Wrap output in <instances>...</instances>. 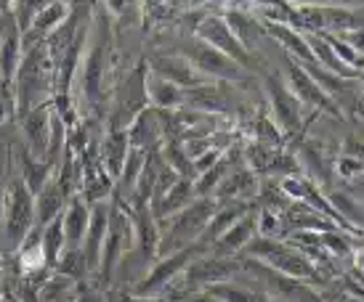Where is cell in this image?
Masks as SVG:
<instances>
[{
  "instance_id": "obj_1",
  "label": "cell",
  "mask_w": 364,
  "mask_h": 302,
  "mask_svg": "<svg viewBox=\"0 0 364 302\" xmlns=\"http://www.w3.org/2000/svg\"><path fill=\"white\" fill-rule=\"evenodd\" d=\"M24 53H21L19 69L14 74L11 82V99H14V111L24 117L30 109L46 106V101L51 99L53 88H56V69L53 61L46 50V43L32 45L24 43Z\"/></svg>"
},
{
  "instance_id": "obj_2",
  "label": "cell",
  "mask_w": 364,
  "mask_h": 302,
  "mask_svg": "<svg viewBox=\"0 0 364 302\" xmlns=\"http://www.w3.org/2000/svg\"><path fill=\"white\" fill-rule=\"evenodd\" d=\"M218 210V201L208 196V199H194L186 204L181 212H176L173 218L160 223V247H157V257L173 255L178 250H186L203 239L205 228L210 218Z\"/></svg>"
},
{
  "instance_id": "obj_3",
  "label": "cell",
  "mask_w": 364,
  "mask_h": 302,
  "mask_svg": "<svg viewBox=\"0 0 364 302\" xmlns=\"http://www.w3.org/2000/svg\"><path fill=\"white\" fill-rule=\"evenodd\" d=\"M0 225L6 242L19 250V244L27 239V233L35 228V194L21 183L19 175H11L3 196V210H0Z\"/></svg>"
},
{
  "instance_id": "obj_4",
  "label": "cell",
  "mask_w": 364,
  "mask_h": 302,
  "mask_svg": "<svg viewBox=\"0 0 364 302\" xmlns=\"http://www.w3.org/2000/svg\"><path fill=\"white\" fill-rule=\"evenodd\" d=\"M245 255L250 260L261 262L272 271H279L284 276H293V279H314L316 271H314V262L306 257L304 252H298L293 244H284L279 239H263V236H255L253 242L245 247Z\"/></svg>"
},
{
  "instance_id": "obj_5",
  "label": "cell",
  "mask_w": 364,
  "mask_h": 302,
  "mask_svg": "<svg viewBox=\"0 0 364 302\" xmlns=\"http://www.w3.org/2000/svg\"><path fill=\"white\" fill-rule=\"evenodd\" d=\"M205 252H208V244L197 242V244H192V247H186V250H178V252H173V255L157 257L152 265V271L146 273L144 281L136 286V294H139V297H154V294L165 292V289L189 268V262H194L200 255H205Z\"/></svg>"
},
{
  "instance_id": "obj_6",
  "label": "cell",
  "mask_w": 364,
  "mask_h": 302,
  "mask_svg": "<svg viewBox=\"0 0 364 302\" xmlns=\"http://www.w3.org/2000/svg\"><path fill=\"white\" fill-rule=\"evenodd\" d=\"M133 247H136V231H133L131 212L125 210V207H117L112 201L109 228H107V239H104L102 247V262H99V271H102L104 281H109L114 268L120 265V260Z\"/></svg>"
},
{
  "instance_id": "obj_7",
  "label": "cell",
  "mask_w": 364,
  "mask_h": 302,
  "mask_svg": "<svg viewBox=\"0 0 364 302\" xmlns=\"http://www.w3.org/2000/svg\"><path fill=\"white\" fill-rule=\"evenodd\" d=\"M181 56L203 74L205 80H218V82H242L245 80V69L237 64V61H232L229 56H223L221 50L210 48L208 43L197 40V38L183 45Z\"/></svg>"
},
{
  "instance_id": "obj_8",
  "label": "cell",
  "mask_w": 364,
  "mask_h": 302,
  "mask_svg": "<svg viewBox=\"0 0 364 302\" xmlns=\"http://www.w3.org/2000/svg\"><path fill=\"white\" fill-rule=\"evenodd\" d=\"M266 96H269V111L272 122L279 128V133H295L304 125V104L295 99L293 91L279 72H272L266 77Z\"/></svg>"
},
{
  "instance_id": "obj_9",
  "label": "cell",
  "mask_w": 364,
  "mask_h": 302,
  "mask_svg": "<svg viewBox=\"0 0 364 302\" xmlns=\"http://www.w3.org/2000/svg\"><path fill=\"white\" fill-rule=\"evenodd\" d=\"M194 38H197V40H203V43H208L210 48L221 50L223 56H229L232 61H237L242 69H250V67H253V56H250V50L245 48L242 43L234 38V32L229 30L226 19H223V16H218V13L205 16V19L197 24Z\"/></svg>"
},
{
  "instance_id": "obj_10",
  "label": "cell",
  "mask_w": 364,
  "mask_h": 302,
  "mask_svg": "<svg viewBox=\"0 0 364 302\" xmlns=\"http://www.w3.org/2000/svg\"><path fill=\"white\" fill-rule=\"evenodd\" d=\"M284 82H287V88L293 91V96L304 106H309V109H322V111H330V114H341L338 111V106H335L333 96H327V93L322 91V85L314 80L311 74H309V69H306L304 64H298V61H287V74H284Z\"/></svg>"
},
{
  "instance_id": "obj_11",
  "label": "cell",
  "mask_w": 364,
  "mask_h": 302,
  "mask_svg": "<svg viewBox=\"0 0 364 302\" xmlns=\"http://www.w3.org/2000/svg\"><path fill=\"white\" fill-rule=\"evenodd\" d=\"M250 271L266 284V289L277 297L279 302H322V297L314 292L311 284H306L304 279H293V276H284L279 271H272L261 262L250 260Z\"/></svg>"
},
{
  "instance_id": "obj_12",
  "label": "cell",
  "mask_w": 364,
  "mask_h": 302,
  "mask_svg": "<svg viewBox=\"0 0 364 302\" xmlns=\"http://www.w3.org/2000/svg\"><path fill=\"white\" fill-rule=\"evenodd\" d=\"M240 271V265L229 257H208V255H200L194 262H189V268L181 273L183 276V289L186 292H194V289H208L213 284H223L229 281L234 273Z\"/></svg>"
},
{
  "instance_id": "obj_13",
  "label": "cell",
  "mask_w": 364,
  "mask_h": 302,
  "mask_svg": "<svg viewBox=\"0 0 364 302\" xmlns=\"http://www.w3.org/2000/svg\"><path fill=\"white\" fill-rule=\"evenodd\" d=\"M104 69H107V35L91 38V43L85 40V50H82L80 67H77L82 80V93H85L88 104H96L102 99Z\"/></svg>"
},
{
  "instance_id": "obj_14",
  "label": "cell",
  "mask_w": 364,
  "mask_h": 302,
  "mask_svg": "<svg viewBox=\"0 0 364 302\" xmlns=\"http://www.w3.org/2000/svg\"><path fill=\"white\" fill-rule=\"evenodd\" d=\"M109 215H112V201H96L91 204V220H88V231L82 239V257L88 262V271H96L102 262V247L107 239V228H109Z\"/></svg>"
},
{
  "instance_id": "obj_15",
  "label": "cell",
  "mask_w": 364,
  "mask_h": 302,
  "mask_svg": "<svg viewBox=\"0 0 364 302\" xmlns=\"http://www.w3.org/2000/svg\"><path fill=\"white\" fill-rule=\"evenodd\" d=\"M51 117L53 109L48 104L38 106V109H30L21 117V133H24V141H27V151L35 160L46 162L48 143H51Z\"/></svg>"
},
{
  "instance_id": "obj_16",
  "label": "cell",
  "mask_w": 364,
  "mask_h": 302,
  "mask_svg": "<svg viewBox=\"0 0 364 302\" xmlns=\"http://www.w3.org/2000/svg\"><path fill=\"white\" fill-rule=\"evenodd\" d=\"M128 133V143L131 149L141 151H154L160 149V143L165 141V122L157 109H144L131 120V125L125 128Z\"/></svg>"
},
{
  "instance_id": "obj_17",
  "label": "cell",
  "mask_w": 364,
  "mask_h": 302,
  "mask_svg": "<svg viewBox=\"0 0 364 302\" xmlns=\"http://www.w3.org/2000/svg\"><path fill=\"white\" fill-rule=\"evenodd\" d=\"M146 67H149V72L160 74L162 80L173 82V85H178L183 91H186V88H194V85H203V82H210V80H205L203 74L194 69L181 53H178V56H152V59L146 61Z\"/></svg>"
},
{
  "instance_id": "obj_18",
  "label": "cell",
  "mask_w": 364,
  "mask_h": 302,
  "mask_svg": "<svg viewBox=\"0 0 364 302\" xmlns=\"http://www.w3.org/2000/svg\"><path fill=\"white\" fill-rule=\"evenodd\" d=\"M88 220H91V204L82 199L80 194H75L67 199V207L61 212V228H64V239H67V250H80L85 231H88Z\"/></svg>"
},
{
  "instance_id": "obj_19",
  "label": "cell",
  "mask_w": 364,
  "mask_h": 302,
  "mask_svg": "<svg viewBox=\"0 0 364 302\" xmlns=\"http://www.w3.org/2000/svg\"><path fill=\"white\" fill-rule=\"evenodd\" d=\"M261 24H263V35H269V38H274V40L279 43V45L290 53L293 61L304 64V67H314V64H316L311 48H309V43H306L304 32L293 30L290 24H279V21H261Z\"/></svg>"
},
{
  "instance_id": "obj_20",
  "label": "cell",
  "mask_w": 364,
  "mask_h": 302,
  "mask_svg": "<svg viewBox=\"0 0 364 302\" xmlns=\"http://www.w3.org/2000/svg\"><path fill=\"white\" fill-rule=\"evenodd\" d=\"M194 199H197V196H194V181L192 178H178L162 196L149 201V210H152L154 220L162 223V220H168V218H173L176 212H181L183 207L192 204Z\"/></svg>"
},
{
  "instance_id": "obj_21",
  "label": "cell",
  "mask_w": 364,
  "mask_h": 302,
  "mask_svg": "<svg viewBox=\"0 0 364 302\" xmlns=\"http://www.w3.org/2000/svg\"><path fill=\"white\" fill-rule=\"evenodd\" d=\"M183 106L186 109L197 111V114H226L229 111V99L221 91V85H213V82H203V85H194L183 91Z\"/></svg>"
},
{
  "instance_id": "obj_22",
  "label": "cell",
  "mask_w": 364,
  "mask_h": 302,
  "mask_svg": "<svg viewBox=\"0 0 364 302\" xmlns=\"http://www.w3.org/2000/svg\"><path fill=\"white\" fill-rule=\"evenodd\" d=\"M133 231H136V247L144 252L146 260H157V247H160V223L154 220L149 204H133L131 212Z\"/></svg>"
},
{
  "instance_id": "obj_23",
  "label": "cell",
  "mask_w": 364,
  "mask_h": 302,
  "mask_svg": "<svg viewBox=\"0 0 364 302\" xmlns=\"http://www.w3.org/2000/svg\"><path fill=\"white\" fill-rule=\"evenodd\" d=\"M21 53H24V38L21 30L16 27V21H9V27L0 38V85L11 91L14 74L19 69Z\"/></svg>"
},
{
  "instance_id": "obj_24",
  "label": "cell",
  "mask_w": 364,
  "mask_h": 302,
  "mask_svg": "<svg viewBox=\"0 0 364 302\" xmlns=\"http://www.w3.org/2000/svg\"><path fill=\"white\" fill-rule=\"evenodd\" d=\"M253 239H255V215H242L232 228H226L213 242V252H215V257H234V255H240Z\"/></svg>"
},
{
  "instance_id": "obj_25",
  "label": "cell",
  "mask_w": 364,
  "mask_h": 302,
  "mask_svg": "<svg viewBox=\"0 0 364 302\" xmlns=\"http://www.w3.org/2000/svg\"><path fill=\"white\" fill-rule=\"evenodd\" d=\"M128 151H131V143H128L125 128H112V130L104 135L102 146H99V162H102V167L107 170V175H109L112 181L120 178Z\"/></svg>"
},
{
  "instance_id": "obj_26",
  "label": "cell",
  "mask_w": 364,
  "mask_h": 302,
  "mask_svg": "<svg viewBox=\"0 0 364 302\" xmlns=\"http://www.w3.org/2000/svg\"><path fill=\"white\" fill-rule=\"evenodd\" d=\"M146 61L139 64V69H133V74L128 80L122 82V91H120V109L117 114H125V120L131 125V120L139 114V111L146 109ZM125 125V128H128Z\"/></svg>"
},
{
  "instance_id": "obj_27",
  "label": "cell",
  "mask_w": 364,
  "mask_h": 302,
  "mask_svg": "<svg viewBox=\"0 0 364 302\" xmlns=\"http://www.w3.org/2000/svg\"><path fill=\"white\" fill-rule=\"evenodd\" d=\"M258 191V178H255L253 170L247 167H240V170L226 172V178L221 181V186L215 189L213 199L215 201H247L250 196H255Z\"/></svg>"
},
{
  "instance_id": "obj_28",
  "label": "cell",
  "mask_w": 364,
  "mask_h": 302,
  "mask_svg": "<svg viewBox=\"0 0 364 302\" xmlns=\"http://www.w3.org/2000/svg\"><path fill=\"white\" fill-rule=\"evenodd\" d=\"M64 207H67V196H64V191L59 189L56 178L51 175L48 183L35 194V225L43 228V225H48L51 220L61 218Z\"/></svg>"
},
{
  "instance_id": "obj_29",
  "label": "cell",
  "mask_w": 364,
  "mask_h": 302,
  "mask_svg": "<svg viewBox=\"0 0 364 302\" xmlns=\"http://www.w3.org/2000/svg\"><path fill=\"white\" fill-rule=\"evenodd\" d=\"M146 101L157 111H173L183 106V88L162 80L160 74L149 72V67H146Z\"/></svg>"
},
{
  "instance_id": "obj_30",
  "label": "cell",
  "mask_w": 364,
  "mask_h": 302,
  "mask_svg": "<svg viewBox=\"0 0 364 302\" xmlns=\"http://www.w3.org/2000/svg\"><path fill=\"white\" fill-rule=\"evenodd\" d=\"M70 13H72V6L67 0H51L48 6H43V9L35 13L30 30L24 32L21 38H35V35H38V38H46V35L56 30Z\"/></svg>"
},
{
  "instance_id": "obj_31",
  "label": "cell",
  "mask_w": 364,
  "mask_h": 302,
  "mask_svg": "<svg viewBox=\"0 0 364 302\" xmlns=\"http://www.w3.org/2000/svg\"><path fill=\"white\" fill-rule=\"evenodd\" d=\"M53 170H56V164L53 162H43V160H35L30 151L21 149L19 151V175L21 183L30 189L32 194H38L48 183V178L53 175Z\"/></svg>"
},
{
  "instance_id": "obj_32",
  "label": "cell",
  "mask_w": 364,
  "mask_h": 302,
  "mask_svg": "<svg viewBox=\"0 0 364 302\" xmlns=\"http://www.w3.org/2000/svg\"><path fill=\"white\" fill-rule=\"evenodd\" d=\"M242 215H247V204H245V201H229V204H221V201H218V210H215V215L210 218V223H208V228H205L200 242L213 244L226 228H232Z\"/></svg>"
},
{
  "instance_id": "obj_33",
  "label": "cell",
  "mask_w": 364,
  "mask_h": 302,
  "mask_svg": "<svg viewBox=\"0 0 364 302\" xmlns=\"http://www.w3.org/2000/svg\"><path fill=\"white\" fill-rule=\"evenodd\" d=\"M223 19L229 24V30L234 32V38L242 43L247 50L263 38V24L255 16H250L247 11H226Z\"/></svg>"
},
{
  "instance_id": "obj_34",
  "label": "cell",
  "mask_w": 364,
  "mask_h": 302,
  "mask_svg": "<svg viewBox=\"0 0 364 302\" xmlns=\"http://www.w3.org/2000/svg\"><path fill=\"white\" fill-rule=\"evenodd\" d=\"M77 297V281L70 276H53L38 289V302H75Z\"/></svg>"
},
{
  "instance_id": "obj_35",
  "label": "cell",
  "mask_w": 364,
  "mask_h": 302,
  "mask_svg": "<svg viewBox=\"0 0 364 302\" xmlns=\"http://www.w3.org/2000/svg\"><path fill=\"white\" fill-rule=\"evenodd\" d=\"M41 244H43V252H46V262H48V265H56L61 255L67 252V239H64L61 218L51 220L48 225H43L41 228Z\"/></svg>"
},
{
  "instance_id": "obj_36",
  "label": "cell",
  "mask_w": 364,
  "mask_h": 302,
  "mask_svg": "<svg viewBox=\"0 0 364 302\" xmlns=\"http://www.w3.org/2000/svg\"><path fill=\"white\" fill-rule=\"evenodd\" d=\"M226 172H229V160L221 157V162H215L210 170H205L203 175L194 178V196H197V199H208V196H213L215 189L221 186V181L226 178Z\"/></svg>"
},
{
  "instance_id": "obj_37",
  "label": "cell",
  "mask_w": 364,
  "mask_h": 302,
  "mask_svg": "<svg viewBox=\"0 0 364 302\" xmlns=\"http://www.w3.org/2000/svg\"><path fill=\"white\" fill-rule=\"evenodd\" d=\"M146 157H149V151H141V149H131V151H128V157H125V164H122L120 178H117V186H120L122 191L133 194V189H136V181H139V175H141L144 164H146Z\"/></svg>"
},
{
  "instance_id": "obj_38",
  "label": "cell",
  "mask_w": 364,
  "mask_h": 302,
  "mask_svg": "<svg viewBox=\"0 0 364 302\" xmlns=\"http://www.w3.org/2000/svg\"><path fill=\"white\" fill-rule=\"evenodd\" d=\"M208 292L218 302H261L258 294H253L250 289H242V286H237L232 281L213 284V286H208Z\"/></svg>"
},
{
  "instance_id": "obj_39",
  "label": "cell",
  "mask_w": 364,
  "mask_h": 302,
  "mask_svg": "<svg viewBox=\"0 0 364 302\" xmlns=\"http://www.w3.org/2000/svg\"><path fill=\"white\" fill-rule=\"evenodd\" d=\"M333 172L338 178H343V181L359 178V175H364V160H359L354 154H341L333 162Z\"/></svg>"
},
{
  "instance_id": "obj_40",
  "label": "cell",
  "mask_w": 364,
  "mask_h": 302,
  "mask_svg": "<svg viewBox=\"0 0 364 302\" xmlns=\"http://www.w3.org/2000/svg\"><path fill=\"white\" fill-rule=\"evenodd\" d=\"M282 228V220H279V215L277 210H261L255 215V233L263 236V239H277V233Z\"/></svg>"
},
{
  "instance_id": "obj_41",
  "label": "cell",
  "mask_w": 364,
  "mask_h": 302,
  "mask_svg": "<svg viewBox=\"0 0 364 302\" xmlns=\"http://www.w3.org/2000/svg\"><path fill=\"white\" fill-rule=\"evenodd\" d=\"M104 9L114 19H131L139 13V0H104Z\"/></svg>"
},
{
  "instance_id": "obj_42",
  "label": "cell",
  "mask_w": 364,
  "mask_h": 302,
  "mask_svg": "<svg viewBox=\"0 0 364 302\" xmlns=\"http://www.w3.org/2000/svg\"><path fill=\"white\" fill-rule=\"evenodd\" d=\"M221 157H223V151L221 149H208L205 154H200L197 160L192 162V167H194V178L197 175H203L205 170H210L215 162H221Z\"/></svg>"
},
{
  "instance_id": "obj_43",
  "label": "cell",
  "mask_w": 364,
  "mask_h": 302,
  "mask_svg": "<svg viewBox=\"0 0 364 302\" xmlns=\"http://www.w3.org/2000/svg\"><path fill=\"white\" fill-rule=\"evenodd\" d=\"M338 38L364 59V30H348V32H343V35H338Z\"/></svg>"
},
{
  "instance_id": "obj_44",
  "label": "cell",
  "mask_w": 364,
  "mask_h": 302,
  "mask_svg": "<svg viewBox=\"0 0 364 302\" xmlns=\"http://www.w3.org/2000/svg\"><path fill=\"white\" fill-rule=\"evenodd\" d=\"M9 149H0V210H3V196H6V186H9Z\"/></svg>"
},
{
  "instance_id": "obj_45",
  "label": "cell",
  "mask_w": 364,
  "mask_h": 302,
  "mask_svg": "<svg viewBox=\"0 0 364 302\" xmlns=\"http://www.w3.org/2000/svg\"><path fill=\"white\" fill-rule=\"evenodd\" d=\"M183 302H218V300L208 289H194V292H189L183 297Z\"/></svg>"
},
{
  "instance_id": "obj_46",
  "label": "cell",
  "mask_w": 364,
  "mask_h": 302,
  "mask_svg": "<svg viewBox=\"0 0 364 302\" xmlns=\"http://www.w3.org/2000/svg\"><path fill=\"white\" fill-rule=\"evenodd\" d=\"M354 262H356V268H362L364 271V247L354 252Z\"/></svg>"
},
{
  "instance_id": "obj_47",
  "label": "cell",
  "mask_w": 364,
  "mask_h": 302,
  "mask_svg": "<svg viewBox=\"0 0 364 302\" xmlns=\"http://www.w3.org/2000/svg\"><path fill=\"white\" fill-rule=\"evenodd\" d=\"M144 302H171V297H165V294H154V297H144Z\"/></svg>"
},
{
  "instance_id": "obj_48",
  "label": "cell",
  "mask_w": 364,
  "mask_h": 302,
  "mask_svg": "<svg viewBox=\"0 0 364 302\" xmlns=\"http://www.w3.org/2000/svg\"><path fill=\"white\" fill-rule=\"evenodd\" d=\"M9 16H0V38H3V32H6V27H9Z\"/></svg>"
},
{
  "instance_id": "obj_49",
  "label": "cell",
  "mask_w": 364,
  "mask_h": 302,
  "mask_svg": "<svg viewBox=\"0 0 364 302\" xmlns=\"http://www.w3.org/2000/svg\"><path fill=\"white\" fill-rule=\"evenodd\" d=\"M0 3H3V9H11V6H14V0H0Z\"/></svg>"
},
{
  "instance_id": "obj_50",
  "label": "cell",
  "mask_w": 364,
  "mask_h": 302,
  "mask_svg": "<svg viewBox=\"0 0 364 302\" xmlns=\"http://www.w3.org/2000/svg\"><path fill=\"white\" fill-rule=\"evenodd\" d=\"M346 302H364V297H348Z\"/></svg>"
},
{
  "instance_id": "obj_51",
  "label": "cell",
  "mask_w": 364,
  "mask_h": 302,
  "mask_svg": "<svg viewBox=\"0 0 364 302\" xmlns=\"http://www.w3.org/2000/svg\"><path fill=\"white\" fill-rule=\"evenodd\" d=\"M0 289H3V271H0Z\"/></svg>"
},
{
  "instance_id": "obj_52",
  "label": "cell",
  "mask_w": 364,
  "mask_h": 302,
  "mask_svg": "<svg viewBox=\"0 0 364 302\" xmlns=\"http://www.w3.org/2000/svg\"><path fill=\"white\" fill-rule=\"evenodd\" d=\"M261 302H266V300H261Z\"/></svg>"
}]
</instances>
